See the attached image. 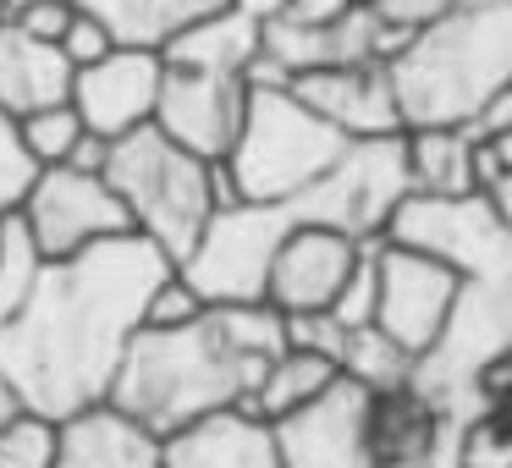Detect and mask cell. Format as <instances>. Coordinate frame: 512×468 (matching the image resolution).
Instances as JSON below:
<instances>
[{
	"instance_id": "obj_4",
	"label": "cell",
	"mask_w": 512,
	"mask_h": 468,
	"mask_svg": "<svg viewBox=\"0 0 512 468\" xmlns=\"http://www.w3.org/2000/svg\"><path fill=\"white\" fill-rule=\"evenodd\" d=\"M100 171L116 188V199H122L133 232L149 237L171 265H182V254L199 243L210 215L221 210V204H232L221 160L188 155V149L171 144L155 122L138 127V133L111 138Z\"/></svg>"
},
{
	"instance_id": "obj_37",
	"label": "cell",
	"mask_w": 512,
	"mask_h": 468,
	"mask_svg": "<svg viewBox=\"0 0 512 468\" xmlns=\"http://www.w3.org/2000/svg\"><path fill=\"white\" fill-rule=\"evenodd\" d=\"M474 281H496L501 292L512 298V232H507V243H501V254H496V265L485 270V276H474Z\"/></svg>"
},
{
	"instance_id": "obj_3",
	"label": "cell",
	"mask_w": 512,
	"mask_h": 468,
	"mask_svg": "<svg viewBox=\"0 0 512 468\" xmlns=\"http://www.w3.org/2000/svg\"><path fill=\"white\" fill-rule=\"evenodd\" d=\"M408 127H468L490 94L512 83V12L468 0L463 12L419 28L386 61Z\"/></svg>"
},
{
	"instance_id": "obj_5",
	"label": "cell",
	"mask_w": 512,
	"mask_h": 468,
	"mask_svg": "<svg viewBox=\"0 0 512 468\" xmlns=\"http://www.w3.org/2000/svg\"><path fill=\"white\" fill-rule=\"evenodd\" d=\"M353 138H342L325 116H314L309 105L292 94V83H248V111L237 127L232 155L221 160L226 188L243 204H287L303 188L325 177L342 160V149Z\"/></svg>"
},
{
	"instance_id": "obj_8",
	"label": "cell",
	"mask_w": 512,
	"mask_h": 468,
	"mask_svg": "<svg viewBox=\"0 0 512 468\" xmlns=\"http://www.w3.org/2000/svg\"><path fill=\"white\" fill-rule=\"evenodd\" d=\"M287 226H292L287 204L232 199L210 215V226L182 254L177 270L193 281V292H204V303H254V298H265L270 259H276Z\"/></svg>"
},
{
	"instance_id": "obj_10",
	"label": "cell",
	"mask_w": 512,
	"mask_h": 468,
	"mask_svg": "<svg viewBox=\"0 0 512 468\" xmlns=\"http://www.w3.org/2000/svg\"><path fill=\"white\" fill-rule=\"evenodd\" d=\"M375 391L336 375L314 402L276 419L281 468H380L375 463Z\"/></svg>"
},
{
	"instance_id": "obj_23",
	"label": "cell",
	"mask_w": 512,
	"mask_h": 468,
	"mask_svg": "<svg viewBox=\"0 0 512 468\" xmlns=\"http://www.w3.org/2000/svg\"><path fill=\"white\" fill-rule=\"evenodd\" d=\"M336 375H342V369H336L331 358L303 353V347H287V353L270 358V369H265V380L254 386V397L237 402V408H248V413H259V419L276 424V419H287V413H298L303 402H314Z\"/></svg>"
},
{
	"instance_id": "obj_38",
	"label": "cell",
	"mask_w": 512,
	"mask_h": 468,
	"mask_svg": "<svg viewBox=\"0 0 512 468\" xmlns=\"http://www.w3.org/2000/svg\"><path fill=\"white\" fill-rule=\"evenodd\" d=\"M237 12H248V17H259V23H270V17H281L292 6V0H232Z\"/></svg>"
},
{
	"instance_id": "obj_20",
	"label": "cell",
	"mask_w": 512,
	"mask_h": 468,
	"mask_svg": "<svg viewBox=\"0 0 512 468\" xmlns=\"http://www.w3.org/2000/svg\"><path fill=\"white\" fill-rule=\"evenodd\" d=\"M56 468H160V435L116 402H94L61 419Z\"/></svg>"
},
{
	"instance_id": "obj_11",
	"label": "cell",
	"mask_w": 512,
	"mask_h": 468,
	"mask_svg": "<svg viewBox=\"0 0 512 468\" xmlns=\"http://www.w3.org/2000/svg\"><path fill=\"white\" fill-rule=\"evenodd\" d=\"M386 243L419 248L430 259H446L457 276H485L496 265L507 226L496 221L485 193H463V199H424L408 193L397 204V215L386 221Z\"/></svg>"
},
{
	"instance_id": "obj_36",
	"label": "cell",
	"mask_w": 512,
	"mask_h": 468,
	"mask_svg": "<svg viewBox=\"0 0 512 468\" xmlns=\"http://www.w3.org/2000/svg\"><path fill=\"white\" fill-rule=\"evenodd\" d=\"M485 199H490V210H496V221L512 232V171H501V177L490 182V188H485Z\"/></svg>"
},
{
	"instance_id": "obj_42",
	"label": "cell",
	"mask_w": 512,
	"mask_h": 468,
	"mask_svg": "<svg viewBox=\"0 0 512 468\" xmlns=\"http://www.w3.org/2000/svg\"><path fill=\"white\" fill-rule=\"evenodd\" d=\"M347 6H375V0H347Z\"/></svg>"
},
{
	"instance_id": "obj_2",
	"label": "cell",
	"mask_w": 512,
	"mask_h": 468,
	"mask_svg": "<svg viewBox=\"0 0 512 468\" xmlns=\"http://www.w3.org/2000/svg\"><path fill=\"white\" fill-rule=\"evenodd\" d=\"M270 364L237 353L232 336L221 331L215 309H204V320L193 325H138V336L127 342L122 364H116L111 397L122 413H133L138 424L166 441L171 430L204 419V413L237 408L254 397V386L265 380Z\"/></svg>"
},
{
	"instance_id": "obj_33",
	"label": "cell",
	"mask_w": 512,
	"mask_h": 468,
	"mask_svg": "<svg viewBox=\"0 0 512 468\" xmlns=\"http://www.w3.org/2000/svg\"><path fill=\"white\" fill-rule=\"evenodd\" d=\"M468 0H375V17L397 34H419V28L441 23V17L463 12Z\"/></svg>"
},
{
	"instance_id": "obj_32",
	"label": "cell",
	"mask_w": 512,
	"mask_h": 468,
	"mask_svg": "<svg viewBox=\"0 0 512 468\" xmlns=\"http://www.w3.org/2000/svg\"><path fill=\"white\" fill-rule=\"evenodd\" d=\"M287 347H303V353H320L342 369V347H347V325L336 320L331 309L314 314H287Z\"/></svg>"
},
{
	"instance_id": "obj_24",
	"label": "cell",
	"mask_w": 512,
	"mask_h": 468,
	"mask_svg": "<svg viewBox=\"0 0 512 468\" xmlns=\"http://www.w3.org/2000/svg\"><path fill=\"white\" fill-rule=\"evenodd\" d=\"M78 6L100 17V23L111 28L122 45H149V50H160L182 23L215 12V6H226V0H78Z\"/></svg>"
},
{
	"instance_id": "obj_31",
	"label": "cell",
	"mask_w": 512,
	"mask_h": 468,
	"mask_svg": "<svg viewBox=\"0 0 512 468\" xmlns=\"http://www.w3.org/2000/svg\"><path fill=\"white\" fill-rule=\"evenodd\" d=\"M204 292H193V281L182 276V270H171L166 281H160L155 292H149V303H144V325H160V331H171V325H193V320H204Z\"/></svg>"
},
{
	"instance_id": "obj_14",
	"label": "cell",
	"mask_w": 512,
	"mask_h": 468,
	"mask_svg": "<svg viewBox=\"0 0 512 468\" xmlns=\"http://www.w3.org/2000/svg\"><path fill=\"white\" fill-rule=\"evenodd\" d=\"M248 111V78H215V72L166 67L155 105V127L199 160H226Z\"/></svg>"
},
{
	"instance_id": "obj_13",
	"label": "cell",
	"mask_w": 512,
	"mask_h": 468,
	"mask_svg": "<svg viewBox=\"0 0 512 468\" xmlns=\"http://www.w3.org/2000/svg\"><path fill=\"white\" fill-rule=\"evenodd\" d=\"M160 83H166V61L149 45H116L111 56L78 67L72 78V111L83 116L94 138H122L155 122Z\"/></svg>"
},
{
	"instance_id": "obj_30",
	"label": "cell",
	"mask_w": 512,
	"mask_h": 468,
	"mask_svg": "<svg viewBox=\"0 0 512 468\" xmlns=\"http://www.w3.org/2000/svg\"><path fill=\"white\" fill-rule=\"evenodd\" d=\"M375 292H380V237H375V243H364V254H358L347 287L336 292L331 314L347 325V331H358V325H375Z\"/></svg>"
},
{
	"instance_id": "obj_16",
	"label": "cell",
	"mask_w": 512,
	"mask_h": 468,
	"mask_svg": "<svg viewBox=\"0 0 512 468\" xmlns=\"http://www.w3.org/2000/svg\"><path fill=\"white\" fill-rule=\"evenodd\" d=\"M292 94L342 138H391L402 133V111L391 94L386 61H353V67H320L292 78Z\"/></svg>"
},
{
	"instance_id": "obj_18",
	"label": "cell",
	"mask_w": 512,
	"mask_h": 468,
	"mask_svg": "<svg viewBox=\"0 0 512 468\" xmlns=\"http://www.w3.org/2000/svg\"><path fill=\"white\" fill-rule=\"evenodd\" d=\"M402 166H408V193H424V199L485 193L501 177V160L468 127H408L402 133Z\"/></svg>"
},
{
	"instance_id": "obj_29",
	"label": "cell",
	"mask_w": 512,
	"mask_h": 468,
	"mask_svg": "<svg viewBox=\"0 0 512 468\" xmlns=\"http://www.w3.org/2000/svg\"><path fill=\"white\" fill-rule=\"evenodd\" d=\"M34 177H39V160L28 155L23 127H17V116L0 111V215L23 210V199H28V188H34Z\"/></svg>"
},
{
	"instance_id": "obj_6",
	"label": "cell",
	"mask_w": 512,
	"mask_h": 468,
	"mask_svg": "<svg viewBox=\"0 0 512 468\" xmlns=\"http://www.w3.org/2000/svg\"><path fill=\"white\" fill-rule=\"evenodd\" d=\"M512 358V298L496 281L463 276L452 314H446L441 336L413 358V380L424 402L446 413V419L468 424L485 413V375Z\"/></svg>"
},
{
	"instance_id": "obj_44",
	"label": "cell",
	"mask_w": 512,
	"mask_h": 468,
	"mask_svg": "<svg viewBox=\"0 0 512 468\" xmlns=\"http://www.w3.org/2000/svg\"><path fill=\"white\" fill-rule=\"evenodd\" d=\"M0 6H6V0H0Z\"/></svg>"
},
{
	"instance_id": "obj_39",
	"label": "cell",
	"mask_w": 512,
	"mask_h": 468,
	"mask_svg": "<svg viewBox=\"0 0 512 468\" xmlns=\"http://www.w3.org/2000/svg\"><path fill=\"white\" fill-rule=\"evenodd\" d=\"M12 413H23V397H17V391H12V380L0 375V424L12 419Z\"/></svg>"
},
{
	"instance_id": "obj_28",
	"label": "cell",
	"mask_w": 512,
	"mask_h": 468,
	"mask_svg": "<svg viewBox=\"0 0 512 468\" xmlns=\"http://www.w3.org/2000/svg\"><path fill=\"white\" fill-rule=\"evenodd\" d=\"M56 435L61 419H50V413H12L0 424V468H56Z\"/></svg>"
},
{
	"instance_id": "obj_19",
	"label": "cell",
	"mask_w": 512,
	"mask_h": 468,
	"mask_svg": "<svg viewBox=\"0 0 512 468\" xmlns=\"http://www.w3.org/2000/svg\"><path fill=\"white\" fill-rule=\"evenodd\" d=\"M160 468H281L270 419L248 408H221L182 424L160 441Z\"/></svg>"
},
{
	"instance_id": "obj_9",
	"label": "cell",
	"mask_w": 512,
	"mask_h": 468,
	"mask_svg": "<svg viewBox=\"0 0 512 468\" xmlns=\"http://www.w3.org/2000/svg\"><path fill=\"white\" fill-rule=\"evenodd\" d=\"M17 215L34 232L45 259H72L83 248H100L111 237L133 232V221H127L116 188L105 182V171H83V166H45Z\"/></svg>"
},
{
	"instance_id": "obj_40",
	"label": "cell",
	"mask_w": 512,
	"mask_h": 468,
	"mask_svg": "<svg viewBox=\"0 0 512 468\" xmlns=\"http://www.w3.org/2000/svg\"><path fill=\"white\" fill-rule=\"evenodd\" d=\"M485 144H490V155L501 160V171H512V127H507V133H496V138H485Z\"/></svg>"
},
{
	"instance_id": "obj_12",
	"label": "cell",
	"mask_w": 512,
	"mask_h": 468,
	"mask_svg": "<svg viewBox=\"0 0 512 468\" xmlns=\"http://www.w3.org/2000/svg\"><path fill=\"white\" fill-rule=\"evenodd\" d=\"M463 276L446 259H430L419 248H397L380 237V292H375V325L402 342L413 358L441 336L446 314H452Z\"/></svg>"
},
{
	"instance_id": "obj_1",
	"label": "cell",
	"mask_w": 512,
	"mask_h": 468,
	"mask_svg": "<svg viewBox=\"0 0 512 468\" xmlns=\"http://www.w3.org/2000/svg\"><path fill=\"white\" fill-rule=\"evenodd\" d=\"M171 270L177 265L138 232L72 259H45L28 303L0 320V375L12 380L23 408L67 419L111 397L149 292Z\"/></svg>"
},
{
	"instance_id": "obj_17",
	"label": "cell",
	"mask_w": 512,
	"mask_h": 468,
	"mask_svg": "<svg viewBox=\"0 0 512 468\" xmlns=\"http://www.w3.org/2000/svg\"><path fill=\"white\" fill-rule=\"evenodd\" d=\"M375 463L380 468H457L463 463V424L446 419L413 386L375 397Z\"/></svg>"
},
{
	"instance_id": "obj_27",
	"label": "cell",
	"mask_w": 512,
	"mask_h": 468,
	"mask_svg": "<svg viewBox=\"0 0 512 468\" xmlns=\"http://www.w3.org/2000/svg\"><path fill=\"white\" fill-rule=\"evenodd\" d=\"M17 127H23V144L28 155L39 160V171L45 166H72L78 160V149L89 144V127H83V116L67 105H50V111H34V116H17Z\"/></svg>"
},
{
	"instance_id": "obj_43",
	"label": "cell",
	"mask_w": 512,
	"mask_h": 468,
	"mask_svg": "<svg viewBox=\"0 0 512 468\" xmlns=\"http://www.w3.org/2000/svg\"><path fill=\"white\" fill-rule=\"evenodd\" d=\"M490 468H512V463H490Z\"/></svg>"
},
{
	"instance_id": "obj_21",
	"label": "cell",
	"mask_w": 512,
	"mask_h": 468,
	"mask_svg": "<svg viewBox=\"0 0 512 468\" xmlns=\"http://www.w3.org/2000/svg\"><path fill=\"white\" fill-rule=\"evenodd\" d=\"M265 56V23L237 12L232 0L215 12L182 23L177 34L160 45V61L182 72H215V78H248L254 61Z\"/></svg>"
},
{
	"instance_id": "obj_41",
	"label": "cell",
	"mask_w": 512,
	"mask_h": 468,
	"mask_svg": "<svg viewBox=\"0 0 512 468\" xmlns=\"http://www.w3.org/2000/svg\"><path fill=\"white\" fill-rule=\"evenodd\" d=\"M485 6H507V12H512V0H485Z\"/></svg>"
},
{
	"instance_id": "obj_34",
	"label": "cell",
	"mask_w": 512,
	"mask_h": 468,
	"mask_svg": "<svg viewBox=\"0 0 512 468\" xmlns=\"http://www.w3.org/2000/svg\"><path fill=\"white\" fill-rule=\"evenodd\" d=\"M116 45H122V39H116V34H111V28H105L94 12H83V6H78V17L67 23V34H61V50H67L72 67H89V61L111 56Z\"/></svg>"
},
{
	"instance_id": "obj_35",
	"label": "cell",
	"mask_w": 512,
	"mask_h": 468,
	"mask_svg": "<svg viewBox=\"0 0 512 468\" xmlns=\"http://www.w3.org/2000/svg\"><path fill=\"white\" fill-rule=\"evenodd\" d=\"M507 127H512V83L479 105V116L468 122V133H474V138H496V133H507Z\"/></svg>"
},
{
	"instance_id": "obj_7",
	"label": "cell",
	"mask_w": 512,
	"mask_h": 468,
	"mask_svg": "<svg viewBox=\"0 0 512 468\" xmlns=\"http://www.w3.org/2000/svg\"><path fill=\"white\" fill-rule=\"evenodd\" d=\"M408 199V166H402V133L391 138H353L331 171L298 199H287L292 221L336 226V232L375 243L386 237V221Z\"/></svg>"
},
{
	"instance_id": "obj_25",
	"label": "cell",
	"mask_w": 512,
	"mask_h": 468,
	"mask_svg": "<svg viewBox=\"0 0 512 468\" xmlns=\"http://www.w3.org/2000/svg\"><path fill=\"white\" fill-rule=\"evenodd\" d=\"M342 375L358 380L364 391H402L413 380V353L402 342H391L380 325H358L347 331V347H342Z\"/></svg>"
},
{
	"instance_id": "obj_15",
	"label": "cell",
	"mask_w": 512,
	"mask_h": 468,
	"mask_svg": "<svg viewBox=\"0 0 512 468\" xmlns=\"http://www.w3.org/2000/svg\"><path fill=\"white\" fill-rule=\"evenodd\" d=\"M364 243L336 226H314V221H292L281 237L276 259H270V281H265V303H276L281 314H314L331 309L336 292L347 287Z\"/></svg>"
},
{
	"instance_id": "obj_22",
	"label": "cell",
	"mask_w": 512,
	"mask_h": 468,
	"mask_svg": "<svg viewBox=\"0 0 512 468\" xmlns=\"http://www.w3.org/2000/svg\"><path fill=\"white\" fill-rule=\"evenodd\" d=\"M72 78H78V67L67 61L61 45L0 23V111L6 116H34L50 111V105H67Z\"/></svg>"
},
{
	"instance_id": "obj_26",
	"label": "cell",
	"mask_w": 512,
	"mask_h": 468,
	"mask_svg": "<svg viewBox=\"0 0 512 468\" xmlns=\"http://www.w3.org/2000/svg\"><path fill=\"white\" fill-rule=\"evenodd\" d=\"M39 270H45V254H39L34 232L23 226V215H0V320H12L28 303Z\"/></svg>"
}]
</instances>
